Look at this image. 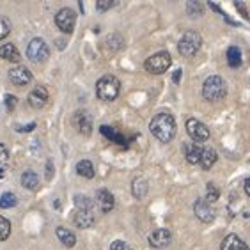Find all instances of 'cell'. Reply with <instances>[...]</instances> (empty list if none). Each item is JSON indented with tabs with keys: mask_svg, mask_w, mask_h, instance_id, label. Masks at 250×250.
Listing matches in <instances>:
<instances>
[{
	"mask_svg": "<svg viewBox=\"0 0 250 250\" xmlns=\"http://www.w3.org/2000/svg\"><path fill=\"white\" fill-rule=\"evenodd\" d=\"M50 55V48L48 44L44 43V39L36 38L32 39L27 46V57L32 61V62H44Z\"/></svg>",
	"mask_w": 250,
	"mask_h": 250,
	"instance_id": "8992f818",
	"label": "cell"
},
{
	"mask_svg": "<svg viewBox=\"0 0 250 250\" xmlns=\"http://www.w3.org/2000/svg\"><path fill=\"white\" fill-rule=\"evenodd\" d=\"M187 11H188V15L190 16H201L202 11H204V7H202V4H199V2H188Z\"/></svg>",
	"mask_w": 250,
	"mask_h": 250,
	"instance_id": "f546056e",
	"label": "cell"
},
{
	"mask_svg": "<svg viewBox=\"0 0 250 250\" xmlns=\"http://www.w3.org/2000/svg\"><path fill=\"white\" fill-rule=\"evenodd\" d=\"M0 57L5 59V61H11V62H18L21 55H20L18 48H16L15 44H4V46H0Z\"/></svg>",
	"mask_w": 250,
	"mask_h": 250,
	"instance_id": "d6986e66",
	"label": "cell"
},
{
	"mask_svg": "<svg viewBox=\"0 0 250 250\" xmlns=\"http://www.w3.org/2000/svg\"><path fill=\"white\" fill-rule=\"evenodd\" d=\"M217 153L211 149V147H206V149H202V154H201V160H199V164H201V167L204 168V170H209V168L213 167V165L217 164Z\"/></svg>",
	"mask_w": 250,
	"mask_h": 250,
	"instance_id": "ac0fdd59",
	"label": "cell"
},
{
	"mask_svg": "<svg viewBox=\"0 0 250 250\" xmlns=\"http://www.w3.org/2000/svg\"><path fill=\"white\" fill-rule=\"evenodd\" d=\"M187 133L193 142H206L209 139V128L199 119H188L187 121Z\"/></svg>",
	"mask_w": 250,
	"mask_h": 250,
	"instance_id": "52a82bcc",
	"label": "cell"
},
{
	"mask_svg": "<svg viewBox=\"0 0 250 250\" xmlns=\"http://www.w3.org/2000/svg\"><path fill=\"white\" fill-rule=\"evenodd\" d=\"M170 241H172V234L167 229H158V231L151 232L149 236V245L154 247V249H164Z\"/></svg>",
	"mask_w": 250,
	"mask_h": 250,
	"instance_id": "5bb4252c",
	"label": "cell"
},
{
	"mask_svg": "<svg viewBox=\"0 0 250 250\" xmlns=\"http://www.w3.org/2000/svg\"><path fill=\"white\" fill-rule=\"evenodd\" d=\"M201 154H202V147H199V144H187L185 146V156H187V162L188 164H199V160H201Z\"/></svg>",
	"mask_w": 250,
	"mask_h": 250,
	"instance_id": "ffe728a7",
	"label": "cell"
},
{
	"mask_svg": "<svg viewBox=\"0 0 250 250\" xmlns=\"http://www.w3.org/2000/svg\"><path fill=\"white\" fill-rule=\"evenodd\" d=\"M36 128V123H30V125H25V126H16V131H25V133H29Z\"/></svg>",
	"mask_w": 250,
	"mask_h": 250,
	"instance_id": "d590c367",
	"label": "cell"
},
{
	"mask_svg": "<svg viewBox=\"0 0 250 250\" xmlns=\"http://www.w3.org/2000/svg\"><path fill=\"white\" fill-rule=\"evenodd\" d=\"M96 204L100 206V209L103 213H108L114 209V206H116V199H114L112 192H108V190H105V188H101V190L96 192Z\"/></svg>",
	"mask_w": 250,
	"mask_h": 250,
	"instance_id": "4fadbf2b",
	"label": "cell"
},
{
	"mask_svg": "<svg viewBox=\"0 0 250 250\" xmlns=\"http://www.w3.org/2000/svg\"><path fill=\"white\" fill-rule=\"evenodd\" d=\"M55 23L62 32L71 34L73 29H75V23H77V13L69 7H64L55 15Z\"/></svg>",
	"mask_w": 250,
	"mask_h": 250,
	"instance_id": "ba28073f",
	"label": "cell"
},
{
	"mask_svg": "<svg viewBox=\"0 0 250 250\" xmlns=\"http://www.w3.org/2000/svg\"><path fill=\"white\" fill-rule=\"evenodd\" d=\"M220 197V190L215 183H208L206 185V201L211 204V202H217Z\"/></svg>",
	"mask_w": 250,
	"mask_h": 250,
	"instance_id": "83f0119b",
	"label": "cell"
},
{
	"mask_svg": "<svg viewBox=\"0 0 250 250\" xmlns=\"http://www.w3.org/2000/svg\"><path fill=\"white\" fill-rule=\"evenodd\" d=\"M16 103H18V98L16 96H13V94H7V96H5V106H7L9 110H15Z\"/></svg>",
	"mask_w": 250,
	"mask_h": 250,
	"instance_id": "836d02e7",
	"label": "cell"
},
{
	"mask_svg": "<svg viewBox=\"0 0 250 250\" xmlns=\"http://www.w3.org/2000/svg\"><path fill=\"white\" fill-rule=\"evenodd\" d=\"M75 206H77V209H83V211H94V202L87 195H77L75 197Z\"/></svg>",
	"mask_w": 250,
	"mask_h": 250,
	"instance_id": "d4e9b609",
	"label": "cell"
},
{
	"mask_svg": "<svg viewBox=\"0 0 250 250\" xmlns=\"http://www.w3.org/2000/svg\"><path fill=\"white\" fill-rule=\"evenodd\" d=\"M110 250H131V247L128 245V243H125L123 240H116V241H112Z\"/></svg>",
	"mask_w": 250,
	"mask_h": 250,
	"instance_id": "1f68e13d",
	"label": "cell"
},
{
	"mask_svg": "<svg viewBox=\"0 0 250 250\" xmlns=\"http://www.w3.org/2000/svg\"><path fill=\"white\" fill-rule=\"evenodd\" d=\"M21 185H23L27 190H38L39 188V178L38 174L34 172V170H27V172H23V176H21Z\"/></svg>",
	"mask_w": 250,
	"mask_h": 250,
	"instance_id": "44dd1931",
	"label": "cell"
},
{
	"mask_svg": "<svg viewBox=\"0 0 250 250\" xmlns=\"http://www.w3.org/2000/svg\"><path fill=\"white\" fill-rule=\"evenodd\" d=\"M241 50L238 46H231L227 50V64L231 67H240L241 66Z\"/></svg>",
	"mask_w": 250,
	"mask_h": 250,
	"instance_id": "cb8c5ba5",
	"label": "cell"
},
{
	"mask_svg": "<svg viewBox=\"0 0 250 250\" xmlns=\"http://www.w3.org/2000/svg\"><path fill=\"white\" fill-rule=\"evenodd\" d=\"M73 126L77 128L82 135L92 133V117L87 110H78L73 114Z\"/></svg>",
	"mask_w": 250,
	"mask_h": 250,
	"instance_id": "9c48e42d",
	"label": "cell"
},
{
	"mask_svg": "<svg viewBox=\"0 0 250 250\" xmlns=\"http://www.w3.org/2000/svg\"><path fill=\"white\" fill-rule=\"evenodd\" d=\"M9 80L15 85H27L32 80V73L25 66H16L9 71Z\"/></svg>",
	"mask_w": 250,
	"mask_h": 250,
	"instance_id": "7c38bea8",
	"label": "cell"
},
{
	"mask_svg": "<svg viewBox=\"0 0 250 250\" xmlns=\"http://www.w3.org/2000/svg\"><path fill=\"white\" fill-rule=\"evenodd\" d=\"M0 178H4V168H0Z\"/></svg>",
	"mask_w": 250,
	"mask_h": 250,
	"instance_id": "60d3db41",
	"label": "cell"
},
{
	"mask_svg": "<svg viewBox=\"0 0 250 250\" xmlns=\"http://www.w3.org/2000/svg\"><path fill=\"white\" fill-rule=\"evenodd\" d=\"M121 92V82L119 78L114 75H105L96 82V94L103 101H114L117 100Z\"/></svg>",
	"mask_w": 250,
	"mask_h": 250,
	"instance_id": "7a4b0ae2",
	"label": "cell"
},
{
	"mask_svg": "<svg viewBox=\"0 0 250 250\" xmlns=\"http://www.w3.org/2000/svg\"><path fill=\"white\" fill-rule=\"evenodd\" d=\"M181 77H183V71H181V69H176V71H174V75H172V82L179 83V82H181Z\"/></svg>",
	"mask_w": 250,
	"mask_h": 250,
	"instance_id": "8d00e7d4",
	"label": "cell"
},
{
	"mask_svg": "<svg viewBox=\"0 0 250 250\" xmlns=\"http://www.w3.org/2000/svg\"><path fill=\"white\" fill-rule=\"evenodd\" d=\"M53 176V165L48 164V170H46V179H50Z\"/></svg>",
	"mask_w": 250,
	"mask_h": 250,
	"instance_id": "f35d334b",
	"label": "cell"
},
{
	"mask_svg": "<svg viewBox=\"0 0 250 250\" xmlns=\"http://www.w3.org/2000/svg\"><path fill=\"white\" fill-rule=\"evenodd\" d=\"M11 234V222L7 218L0 217V241L7 240Z\"/></svg>",
	"mask_w": 250,
	"mask_h": 250,
	"instance_id": "f1b7e54d",
	"label": "cell"
},
{
	"mask_svg": "<svg viewBox=\"0 0 250 250\" xmlns=\"http://www.w3.org/2000/svg\"><path fill=\"white\" fill-rule=\"evenodd\" d=\"M151 133L160 140V142H170L176 137V119L172 114L168 112H162L151 119L149 125Z\"/></svg>",
	"mask_w": 250,
	"mask_h": 250,
	"instance_id": "6da1fadb",
	"label": "cell"
},
{
	"mask_svg": "<svg viewBox=\"0 0 250 250\" xmlns=\"http://www.w3.org/2000/svg\"><path fill=\"white\" fill-rule=\"evenodd\" d=\"M227 94V83L226 80L218 75H213V77H208L204 80V85H202V96L208 101H218L224 100Z\"/></svg>",
	"mask_w": 250,
	"mask_h": 250,
	"instance_id": "3957f363",
	"label": "cell"
},
{
	"mask_svg": "<svg viewBox=\"0 0 250 250\" xmlns=\"http://www.w3.org/2000/svg\"><path fill=\"white\" fill-rule=\"evenodd\" d=\"M147 192V181L144 178H137L133 181V195L137 199H142Z\"/></svg>",
	"mask_w": 250,
	"mask_h": 250,
	"instance_id": "484cf974",
	"label": "cell"
},
{
	"mask_svg": "<svg viewBox=\"0 0 250 250\" xmlns=\"http://www.w3.org/2000/svg\"><path fill=\"white\" fill-rule=\"evenodd\" d=\"M9 32H11L9 21H7L5 18H0V39L7 38V36H9Z\"/></svg>",
	"mask_w": 250,
	"mask_h": 250,
	"instance_id": "4dcf8cb0",
	"label": "cell"
},
{
	"mask_svg": "<svg viewBox=\"0 0 250 250\" xmlns=\"http://www.w3.org/2000/svg\"><path fill=\"white\" fill-rule=\"evenodd\" d=\"M202 38L199 36V32L195 30H188L183 34V38L179 39L178 43V52L183 55V57H193L195 53L201 50Z\"/></svg>",
	"mask_w": 250,
	"mask_h": 250,
	"instance_id": "277c9868",
	"label": "cell"
},
{
	"mask_svg": "<svg viewBox=\"0 0 250 250\" xmlns=\"http://www.w3.org/2000/svg\"><path fill=\"white\" fill-rule=\"evenodd\" d=\"M27 101H29V105L32 106V108H43L46 103H48V91L44 89V87H36V89H32V91L29 92V98H27Z\"/></svg>",
	"mask_w": 250,
	"mask_h": 250,
	"instance_id": "8fae6325",
	"label": "cell"
},
{
	"mask_svg": "<svg viewBox=\"0 0 250 250\" xmlns=\"http://www.w3.org/2000/svg\"><path fill=\"white\" fill-rule=\"evenodd\" d=\"M77 172L78 176H82L85 179H92L94 178V165L89 162V160H82L77 164Z\"/></svg>",
	"mask_w": 250,
	"mask_h": 250,
	"instance_id": "603a6c76",
	"label": "cell"
},
{
	"mask_svg": "<svg viewBox=\"0 0 250 250\" xmlns=\"http://www.w3.org/2000/svg\"><path fill=\"white\" fill-rule=\"evenodd\" d=\"M193 211H195L199 220L204 222V224H209V222L215 220V211H213V208L209 206V202L206 199H197L193 204Z\"/></svg>",
	"mask_w": 250,
	"mask_h": 250,
	"instance_id": "30bf717a",
	"label": "cell"
},
{
	"mask_svg": "<svg viewBox=\"0 0 250 250\" xmlns=\"http://www.w3.org/2000/svg\"><path fill=\"white\" fill-rule=\"evenodd\" d=\"M245 193L247 195H250V179L249 178L245 179Z\"/></svg>",
	"mask_w": 250,
	"mask_h": 250,
	"instance_id": "ab89813d",
	"label": "cell"
},
{
	"mask_svg": "<svg viewBox=\"0 0 250 250\" xmlns=\"http://www.w3.org/2000/svg\"><path fill=\"white\" fill-rule=\"evenodd\" d=\"M16 204H18V199H16L15 193L5 192L4 195L0 197V208H4V209H7V208H15Z\"/></svg>",
	"mask_w": 250,
	"mask_h": 250,
	"instance_id": "4316f807",
	"label": "cell"
},
{
	"mask_svg": "<svg viewBox=\"0 0 250 250\" xmlns=\"http://www.w3.org/2000/svg\"><path fill=\"white\" fill-rule=\"evenodd\" d=\"M75 224L80 229H89L94 224V215L92 211H83V209H77L75 211Z\"/></svg>",
	"mask_w": 250,
	"mask_h": 250,
	"instance_id": "e0dca14e",
	"label": "cell"
},
{
	"mask_svg": "<svg viewBox=\"0 0 250 250\" xmlns=\"http://www.w3.org/2000/svg\"><path fill=\"white\" fill-rule=\"evenodd\" d=\"M220 250H249V247H247V243L241 240L240 236L227 234L224 238V241H222Z\"/></svg>",
	"mask_w": 250,
	"mask_h": 250,
	"instance_id": "9a60e30c",
	"label": "cell"
},
{
	"mask_svg": "<svg viewBox=\"0 0 250 250\" xmlns=\"http://www.w3.org/2000/svg\"><path fill=\"white\" fill-rule=\"evenodd\" d=\"M236 7L241 11V15H243V18H249V15H247V9H245V5L240 4V2H236Z\"/></svg>",
	"mask_w": 250,
	"mask_h": 250,
	"instance_id": "74e56055",
	"label": "cell"
},
{
	"mask_svg": "<svg viewBox=\"0 0 250 250\" xmlns=\"http://www.w3.org/2000/svg\"><path fill=\"white\" fill-rule=\"evenodd\" d=\"M100 131L103 137H106L108 140H112V142H116V144H119V146H126V142H128L125 135L121 133V131H117L114 126H101Z\"/></svg>",
	"mask_w": 250,
	"mask_h": 250,
	"instance_id": "2e32d148",
	"label": "cell"
},
{
	"mask_svg": "<svg viewBox=\"0 0 250 250\" xmlns=\"http://www.w3.org/2000/svg\"><path fill=\"white\" fill-rule=\"evenodd\" d=\"M9 160V149L5 144H0V164H5Z\"/></svg>",
	"mask_w": 250,
	"mask_h": 250,
	"instance_id": "d6a6232c",
	"label": "cell"
},
{
	"mask_svg": "<svg viewBox=\"0 0 250 250\" xmlns=\"http://www.w3.org/2000/svg\"><path fill=\"white\" fill-rule=\"evenodd\" d=\"M57 238L62 241L66 247H75L77 245V236L75 232H71L66 227H57Z\"/></svg>",
	"mask_w": 250,
	"mask_h": 250,
	"instance_id": "7402d4cb",
	"label": "cell"
},
{
	"mask_svg": "<svg viewBox=\"0 0 250 250\" xmlns=\"http://www.w3.org/2000/svg\"><path fill=\"white\" fill-rule=\"evenodd\" d=\"M172 64V57H170V53L168 52H158L151 55L147 61L144 62L146 71L153 73V75H164L167 71L168 67Z\"/></svg>",
	"mask_w": 250,
	"mask_h": 250,
	"instance_id": "5b68a950",
	"label": "cell"
},
{
	"mask_svg": "<svg viewBox=\"0 0 250 250\" xmlns=\"http://www.w3.org/2000/svg\"><path fill=\"white\" fill-rule=\"evenodd\" d=\"M114 5H116V2H106V0H98V2H96V7L100 11L110 9V7H114Z\"/></svg>",
	"mask_w": 250,
	"mask_h": 250,
	"instance_id": "e575fe53",
	"label": "cell"
}]
</instances>
